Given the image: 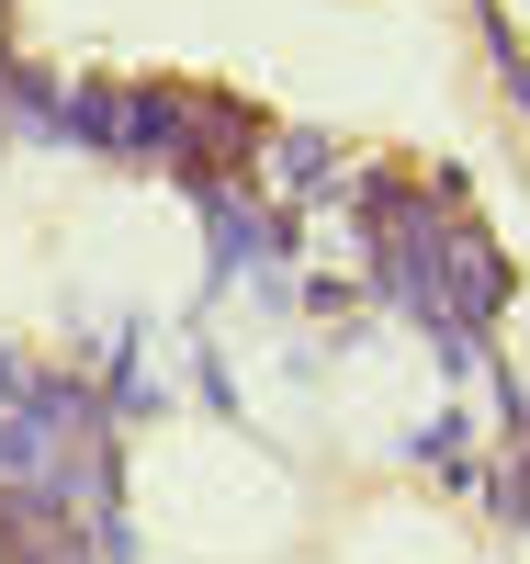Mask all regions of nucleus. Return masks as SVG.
I'll return each mask as SVG.
<instances>
[{"label": "nucleus", "instance_id": "1", "mask_svg": "<svg viewBox=\"0 0 530 564\" xmlns=\"http://www.w3.org/2000/svg\"><path fill=\"white\" fill-rule=\"evenodd\" d=\"M327 170H339V159H327V135H282V181H294V193H316Z\"/></svg>", "mask_w": 530, "mask_h": 564}]
</instances>
